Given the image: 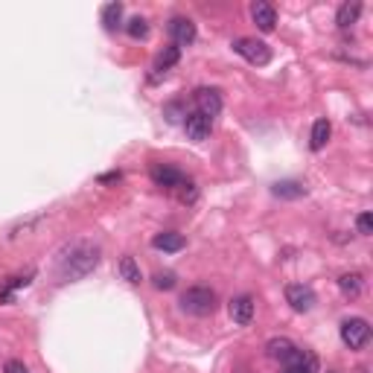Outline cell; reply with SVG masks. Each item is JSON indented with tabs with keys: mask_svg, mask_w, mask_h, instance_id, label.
Wrapping results in <instances>:
<instances>
[{
	"mask_svg": "<svg viewBox=\"0 0 373 373\" xmlns=\"http://www.w3.org/2000/svg\"><path fill=\"white\" fill-rule=\"evenodd\" d=\"M117 178H120V172H108V175H102V184H108V181H117Z\"/></svg>",
	"mask_w": 373,
	"mask_h": 373,
	"instance_id": "4316f807",
	"label": "cell"
},
{
	"mask_svg": "<svg viewBox=\"0 0 373 373\" xmlns=\"http://www.w3.org/2000/svg\"><path fill=\"white\" fill-rule=\"evenodd\" d=\"M341 341L350 350H361L370 341V324L365 318H347L341 321Z\"/></svg>",
	"mask_w": 373,
	"mask_h": 373,
	"instance_id": "277c9868",
	"label": "cell"
},
{
	"mask_svg": "<svg viewBox=\"0 0 373 373\" xmlns=\"http://www.w3.org/2000/svg\"><path fill=\"white\" fill-rule=\"evenodd\" d=\"M251 21L256 23V29L272 32L274 23H277V12H274L272 3H265V0H256V3H251Z\"/></svg>",
	"mask_w": 373,
	"mask_h": 373,
	"instance_id": "8fae6325",
	"label": "cell"
},
{
	"mask_svg": "<svg viewBox=\"0 0 373 373\" xmlns=\"http://www.w3.org/2000/svg\"><path fill=\"white\" fill-rule=\"evenodd\" d=\"M117 268H120V277H123V280H128L132 286H137L140 280H143V277H140V268H137V263H134V256H123L120 265H117Z\"/></svg>",
	"mask_w": 373,
	"mask_h": 373,
	"instance_id": "ffe728a7",
	"label": "cell"
},
{
	"mask_svg": "<svg viewBox=\"0 0 373 373\" xmlns=\"http://www.w3.org/2000/svg\"><path fill=\"white\" fill-rule=\"evenodd\" d=\"M291 350H295V341L286 335H280V338H268L265 341V356L268 359H274V361H286L291 356Z\"/></svg>",
	"mask_w": 373,
	"mask_h": 373,
	"instance_id": "4fadbf2b",
	"label": "cell"
},
{
	"mask_svg": "<svg viewBox=\"0 0 373 373\" xmlns=\"http://www.w3.org/2000/svg\"><path fill=\"white\" fill-rule=\"evenodd\" d=\"M283 373H318V356L312 350L295 347L291 356L283 361Z\"/></svg>",
	"mask_w": 373,
	"mask_h": 373,
	"instance_id": "5b68a950",
	"label": "cell"
},
{
	"mask_svg": "<svg viewBox=\"0 0 373 373\" xmlns=\"http://www.w3.org/2000/svg\"><path fill=\"white\" fill-rule=\"evenodd\" d=\"M254 309H256V303H254V298H251V295H239V298H233V300H230V306H228L233 324H239V326H248V324L254 321Z\"/></svg>",
	"mask_w": 373,
	"mask_h": 373,
	"instance_id": "30bf717a",
	"label": "cell"
},
{
	"mask_svg": "<svg viewBox=\"0 0 373 373\" xmlns=\"http://www.w3.org/2000/svg\"><path fill=\"white\" fill-rule=\"evenodd\" d=\"M193 99H195L198 114H204L207 120H213V117L221 114V93L216 88H198L193 93Z\"/></svg>",
	"mask_w": 373,
	"mask_h": 373,
	"instance_id": "8992f818",
	"label": "cell"
},
{
	"mask_svg": "<svg viewBox=\"0 0 373 373\" xmlns=\"http://www.w3.org/2000/svg\"><path fill=\"white\" fill-rule=\"evenodd\" d=\"M123 3H105L102 6V27L114 32V29H120L123 27Z\"/></svg>",
	"mask_w": 373,
	"mask_h": 373,
	"instance_id": "d6986e66",
	"label": "cell"
},
{
	"mask_svg": "<svg viewBox=\"0 0 373 373\" xmlns=\"http://www.w3.org/2000/svg\"><path fill=\"white\" fill-rule=\"evenodd\" d=\"M359 15H361V3H359V0H347V3L338 6L335 23H338L341 29H350V27H353V23L359 21Z\"/></svg>",
	"mask_w": 373,
	"mask_h": 373,
	"instance_id": "2e32d148",
	"label": "cell"
},
{
	"mask_svg": "<svg viewBox=\"0 0 373 373\" xmlns=\"http://www.w3.org/2000/svg\"><path fill=\"white\" fill-rule=\"evenodd\" d=\"M125 29H128L132 38H146V35H149V21L137 15V18H132V21L125 23Z\"/></svg>",
	"mask_w": 373,
	"mask_h": 373,
	"instance_id": "7402d4cb",
	"label": "cell"
},
{
	"mask_svg": "<svg viewBox=\"0 0 373 373\" xmlns=\"http://www.w3.org/2000/svg\"><path fill=\"white\" fill-rule=\"evenodd\" d=\"M152 245H155L158 251L175 254V251H181V248H184V245H186V239L181 237V233H175V230H163V233H158V237L152 239Z\"/></svg>",
	"mask_w": 373,
	"mask_h": 373,
	"instance_id": "e0dca14e",
	"label": "cell"
},
{
	"mask_svg": "<svg viewBox=\"0 0 373 373\" xmlns=\"http://www.w3.org/2000/svg\"><path fill=\"white\" fill-rule=\"evenodd\" d=\"M149 175H152V181H155L158 186H167V190H178V186L186 181V175L181 169L169 167V163H155Z\"/></svg>",
	"mask_w": 373,
	"mask_h": 373,
	"instance_id": "ba28073f",
	"label": "cell"
},
{
	"mask_svg": "<svg viewBox=\"0 0 373 373\" xmlns=\"http://www.w3.org/2000/svg\"><path fill=\"white\" fill-rule=\"evenodd\" d=\"M330 134H333V125H330V120H326V117L315 120V123H312V132H309V149H312V152H321V149L326 146V140H330Z\"/></svg>",
	"mask_w": 373,
	"mask_h": 373,
	"instance_id": "5bb4252c",
	"label": "cell"
},
{
	"mask_svg": "<svg viewBox=\"0 0 373 373\" xmlns=\"http://www.w3.org/2000/svg\"><path fill=\"white\" fill-rule=\"evenodd\" d=\"M3 373H29V370H27V365H23V361L9 359L6 365H3Z\"/></svg>",
	"mask_w": 373,
	"mask_h": 373,
	"instance_id": "484cf974",
	"label": "cell"
},
{
	"mask_svg": "<svg viewBox=\"0 0 373 373\" xmlns=\"http://www.w3.org/2000/svg\"><path fill=\"white\" fill-rule=\"evenodd\" d=\"M359 373H370V370L368 368H359Z\"/></svg>",
	"mask_w": 373,
	"mask_h": 373,
	"instance_id": "83f0119b",
	"label": "cell"
},
{
	"mask_svg": "<svg viewBox=\"0 0 373 373\" xmlns=\"http://www.w3.org/2000/svg\"><path fill=\"white\" fill-rule=\"evenodd\" d=\"M181 309L186 315H195V318H204V315H213L216 309V291L210 286H190L181 295Z\"/></svg>",
	"mask_w": 373,
	"mask_h": 373,
	"instance_id": "7a4b0ae2",
	"label": "cell"
},
{
	"mask_svg": "<svg viewBox=\"0 0 373 373\" xmlns=\"http://www.w3.org/2000/svg\"><path fill=\"white\" fill-rule=\"evenodd\" d=\"M338 289H341V295L347 298H359L361 289H365V274L361 272H344L338 277Z\"/></svg>",
	"mask_w": 373,
	"mask_h": 373,
	"instance_id": "9a60e30c",
	"label": "cell"
},
{
	"mask_svg": "<svg viewBox=\"0 0 373 373\" xmlns=\"http://www.w3.org/2000/svg\"><path fill=\"white\" fill-rule=\"evenodd\" d=\"M152 283H155V289L167 291V289H172V286H175V274H172V272H158V274H155V280H152Z\"/></svg>",
	"mask_w": 373,
	"mask_h": 373,
	"instance_id": "d4e9b609",
	"label": "cell"
},
{
	"mask_svg": "<svg viewBox=\"0 0 373 373\" xmlns=\"http://www.w3.org/2000/svg\"><path fill=\"white\" fill-rule=\"evenodd\" d=\"M356 230L361 233V237H370V233H373V216L370 213H359L356 216Z\"/></svg>",
	"mask_w": 373,
	"mask_h": 373,
	"instance_id": "cb8c5ba5",
	"label": "cell"
},
{
	"mask_svg": "<svg viewBox=\"0 0 373 373\" xmlns=\"http://www.w3.org/2000/svg\"><path fill=\"white\" fill-rule=\"evenodd\" d=\"M169 35H172V41L175 47H186V44H193L195 41V23L190 18H172L169 23Z\"/></svg>",
	"mask_w": 373,
	"mask_h": 373,
	"instance_id": "7c38bea8",
	"label": "cell"
},
{
	"mask_svg": "<svg viewBox=\"0 0 373 373\" xmlns=\"http://www.w3.org/2000/svg\"><path fill=\"white\" fill-rule=\"evenodd\" d=\"M178 58H181V50H178V47H167V50H163L160 56H158V62H155V70H158V73H167V70L172 67V64H178Z\"/></svg>",
	"mask_w": 373,
	"mask_h": 373,
	"instance_id": "44dd1931",
	"label": "cell"
},
{
	"mask_svg": "<svg viewBox=\"0 0 373 373\" xmlns=\"http://www.w3.org/2000/svg\"><path fill=\"white\" fill-rule=\"evenodd\" d=\"M175 195H178V202H184V204H193L195 198H198V190H195V184L193 181H184L178 190H175Z\"/></svg>",
	"mask_w": 373,
	"mask_h": 373,
	"instance_id": "603a6c76",
	"label": "cell"
},
{
	"mask_svg": "<svg viewBox=\"0 0 373 373\" xmlns=\"http://www.w3.org/2000/svg\"><path fill=\"white\" fill-rule=\"evenodd\" d=\"M184 132H186V137H190V140H195V143H202V140H207V137H210V132H213V120H207L204 114L193 111V114H186V117H184Z\"/></svg>",
	"mask_w": 373,
	"mask_h": 373,
	"instance_id": "9c48e42d",
	"label": "cell"
},
{
	"mask_svg": "<svg viewBox=\"0 0 373 373\" xmlns=\"http://www.w3.org/2000/svg\"><path fill=\"white\" fill-rule=\"evenodd\" d=\"M272 193L277 198H289V202H295V198H303L306 195V186H303L300 181H277L272 186Z\"/></svg>",
	"mask_w": 373,
	"mask_h": 373,
	"instance_id": "ac0fdd59",
	"label": "cell"
},
{
	"mask_svg": "<svg viewBox=\"0 0 373 373\" xmlns=\"http://www.w3.org/2000/svg\"><path fill=\"white\" fill-rule=\"evenodd\" d=\"M233 53H239L245 62H251L256 67H263L272 62V47L265 41H256V38H233Z\"/></svg>",
	"mask_w": 373,
	"mask_h": 373,
	"instance_id": "3957f363",
	"label": "cell"
},
{
	"mask_svg": "<svg viewBox=\"0 0 373 373\" xmlns=\"http://www.w3.org/2000/svg\"><path fill=\"white\" fill-rule=\"evenodd\" d=\"M99 265V248L91 245L85 239L79 242H70L64 245L56 256V272L62 280H79V277H88L93 268Z\"/></svg>",
	"mask_w": 373,
	"mask_h": 373,
	"instance_id": "6da1fadb",
	"label": "cell"
},
{
	"mask_svg": "<svg viewBox=\"0 0 373 373\" xmlns=\"http://www.w3.org/2000/svg\"><path fill=\"white\" fill-rule=\"evenodd\" d=\"M286 303L295 312H309L315 306V291L303 283H289L286 286Z\"/></svg>",
	"mask_w": 373,
	"mask_h": 373,
	"instance_id": "52a82bcc",
	"label": "cell"
}]
</instances>
